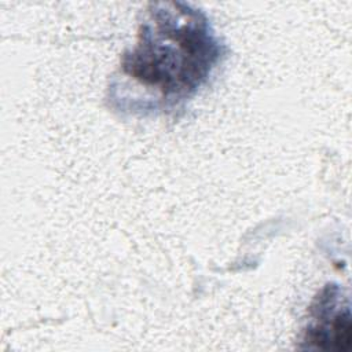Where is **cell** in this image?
<instances>
[{
  "label": "cell",
  "instance_id": "7a4b0ae2",
  "mask_svg": "<svg viewBox=\"0 0 352 352\" xmlns=\"http://www.w3.org/2000/svg\"><path fill=\"white\" fill-rule=\"evenodd\" d=\"M352 323L348 296L336 283L326 285L309 305L304 344L309 349L344 352L351 346Z\"/></svg>",
  "mask_w": 352,
  "mask_h": 352
},
{
  "label": "cell",
  "instance_id": "6da1fadb",
  "mask_svg": "<svg viewBox=\"0 0 352 352\" xmlns=\"http://www.w3.org/2000/svg\"><path fill=\"white\" fill-rule=\"evenodd\" d=\"M223 55L206 15L183 1L150 3L135 47L121 58V74L173 107L191 98Z\"/></svg>",
  "mask_w": 352,
  "mask_h": 352
}]
</instances>
